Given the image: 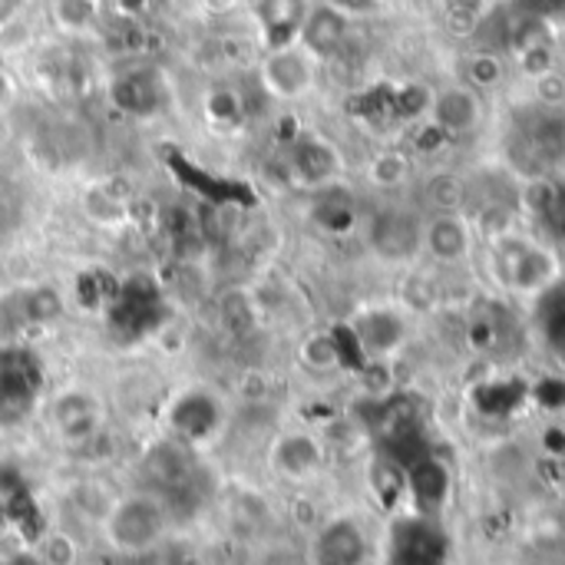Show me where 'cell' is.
<instances>
[{
  "instance_id": "obj_21",
  "label": "cell",
  "mask_w": 565,
  "mask_h": 565,
  "mask_svg": "<svg viewBox=\"0 0 565 565\" xmlns=\"http://www.w3.org/2000/svg\"><path fill=\"white\" fill-rule=\"evenodd\" d=\"M424 205L430 209V215L440 212H463V179L454 172H437L424 182Z\"/></svg>"
},
{
  "instance_id": "obj_27",
  "label": "cell",
  "mask_w": 565,
  "mask_h": 565,
  "mask_svg": "<svg viewBox=\"0 0 565 565\" xmlns=\"http://www.w3.org/2000/svg\"><path fill=\"white\" fill-rule=\"evenodd\" d=\"M26 500H30V493H26L23 480L17 473H10L7 467H0V516L10 520V516L23 513Z\"/></svg>"
},
{
  "instance_id": "obj_18",
  "label": "cell",
  "mask_w": 565,
  "mask_h": 565,
  "mask_svg": "<svg viewBox=\"0 0 565 565\" xmlns=\"http://www.w3.org/2000/svg\"><path fill=\"white\" fill-rule=\"evenodd\" d=\"M258 23L265 33L268 50L271 46H285L298 40L301 20H305V3L301 0H258Z\"/></svg>"
},
{
  "instance_id": "obj_24",
  "label": "cell",
  "mask_w": 565,
  "mask_h": 565,
  "mask_svg": "<svg viewBox=\"0 0 565 565\" xmlns=\"http://www.w3.org/2000/svg\"><path fill=\"white\" fill-rule=\"evenodd\" d=\"M242 113H245V99H242L235 89L215 86V89L205 93V116H209V122H215V126H232V122L242 119Z\"/></svg>"
},
{
  "instance_id": "obj_3",
  "label": "cell",
  "mask_w": 565,
  "mask_h": 565,
  "mask_svg": "<svg viewBox=\"0 0 565 565\" xmlns=\"http://www.w3.org/2000/svg\"><path fill=\"white\" fill-rule=\"evenodd\" d=\"M367 248L387 265H407L424 255V215L404 205H381L364 225Z\"/></svg>"
},
{
  "instance_id": "obj_17",
  "label": "cell",
  "mask_w": 565,
  "mask_h": 565,
  "mask_svg": "<svg viewBox=\"0 0 565 565\" xmlns=\"http://www.w3.org/2000/svg\"><path fill=\"white\" fill-rule=\"evenodd\" d=\"M113 103L132 116H149L162 106V83L152 70H129L113 83Z\"/></svg>"
},
{
  "instance_id": "obj_9",
  "label": "cell",
  "mask_w": 565,
  "mask_h": 565,
  "mask_svg": "<svg viewBox=\"0 0 565 565\" xmlns=\"http://www.w3.org/2000/svg\"><path fill=\"white\" fill-rule=\"evenodd\" d=\"M341 172H344V159L341 152L321 139V136H298L288 149V175L295 185H305V189H328V185H338L341 182Z\"/></svg>"
},
{
  "instance_id": "obj_29",
  "label": "cell",
  "mask_w": 565,
  "mask_h": 565,
  "mask_svg": "<svg viewBox=\"0 0 565 565\" xmlns=\"http://www.w3.org/2000/svg\"><path fill=\"white\" fill-rule=\"evenodd\" d=\"M109 3H113V10H116L122 20H136V23H139V20L152 10L156 0H109Z\"/></svg>"
},
{
  "instance_id": "obj_12",
  "label": "cell",
  "mask_w": 565,
  "mask_h": 565,
  "mask_svg": "<svg viewBox=\"0 0 565 565\" xmlns=\"http://www.w3.org/2000/svg\"><path fill=\"white\" fill-rule=\"evenodd\" d=\"M99 424H103V411H99V401L83 391V387H70L63 394L53 397V407H50V427L60 434V440L66 444H86L99 434Z\"/></svg>"
},
{
  "instance_id": "obj_4",
  "label": "cell",
  "mask_w": 565,
  "mask_h": 565,
  "mask_svg": "<svg viewBox=\"0 0 565 565\" xmlns=\"http://www.w3.org/2000/svg\"><path fill=\"white\" fill-rule=\"evenodd\" d=\"M258 83L275 99H285V103L301 99L318 83V60L298 40L295 43H285V46H271L262 56Z\"/></svg>"
},
{
  "instance_id": "obj_5",
  "label": "cell",
  "mask_w": 565,
  "mask_h": 565,
  "mask_svg": "<svg viewBox=\"0 0 565 565\" xmlns=\"http://www.w3.org/2000/svg\"><path fill=\"white\" fill-rule=\"evenodd\" d=\"M225 424V411L218 404V397L205 387H189L182 391L172 407H169V427L172 437L185 447H202L212 437H218Z\"/></svg>"
},
{
  "instance_id": "obj_13",
  "label": "cell",
  "mask_w": 565,
  "mask_h": 565,
  "mask_svg": "<svg viewBox=\"0 0 565 565\" xmlns=\"http://www.w3.org/2000/svg\"><path fill=\"white\" fill-rule=\"evenodd\" d=\"M351 33V17L344 7L338 3H315L305 10L301 30H298V43L321 63L328 56H334L344 40Z\"/></svg>"
},
{
  "instance_id": "obj_15",
  "label": "cell",
  "mask_w": 565,
  "mask_h": 565,
  "mask_svg": "<svg viewBox=\"0 0 565 565\" xmlns=\"http://www.w3.org/2000/svg\"><path fill=\"white\" fill-rule=\"evenodd\" d=\"M321 463H324V450L305 430L281 434L275 440V447H271V467L285 480H308V477H315L321 470Z\"/></svg>"
},
{
  "instance_id": "obj_14",
  "label": "cell",
  "mask_w": 565,
  "mask_h": 565,
  "mask_svg": "<svg viewBox=\"0 0 565 565\" xmlns=\"http://www.w3.org/2000/svg\"><path fill=\"white\" fill-rule=\"evenodd\" d=\"M367 536L354 520H331L315 540V565H364L367 563Z\"/></svg>"
},
{
  "instance_id": "obj_22",
  "label": "cell",
  "mask_w": 565,
  "mask_h": 565,
  "mask_svg": "<svg viewBox=\"0 0 565 565\" xmlns=\"http://www.w3.org/2000/svg\"><path fill=\"white\" fill-rule=\"evenodd\" d=\"M507 79V63L493 50H477L463 60V83L473 86L477 93L493 89Z\"/></svg>"
},
{
  "instance_id": "obj_20",
  "label": "cell",
  "mask_w": 565,
  "mask_h": 565,
  "mask_svg": "<svg viewBox=\"0 0 565 565\" xmlns=\"http://www.w3.org/2000/svg\"><path fill=\"white\" fill-rule=\"evenodd\" d=\"M103 0H50V20L63 33H89L99 26Z\"/></svg>"
},
{
  "instance_id": "obj_19",
  "label": "cell",
  "mask_w": 565,
  "mask_h": 565,
  "mask_svg": "<svg viewBox=\"0 0 565 565\" xmlns=\"http://www.w3.org/2000/svg\"><path fill=\"white\" fill-rule=\"evenodd\" d=\"M17 305H20V315H23V324H26V328L53 324V321H60L63 311H66L63 295H60L53 285H30V288L17 291Z\"/></svg>"
},
{
  "instance_id": "obj_16",
  "label": "cell",
  "mask_w": 565,
  "mask_h": 565,
  "mask_svg": "<svg viewBox=\"0 0 565 565\" xmlns=\"http://www.w3.org/2000/svg\"><path fill=\"white\" fill-rule=\"evenodd\" d=\"M401 338H404V318L387 308H367L361 318H354V341L374 358L391 354L401 344Z\"/></svg>"
},
{
  "instance_id": "obj_25",
  "label": "cell",
  "mask_w": 565,
  "mask_h": 565,
  "mask_svg": "<svg viewBox=\"0 0 565 565\" xmlns=\"http://www.w3.org/2000/svg\"><path fill=\"white\" fill-rule=\"evenodd\" d=\"M106 278L99 275V271H86V275H76V301L86 308V311H109V305H113V298H116V285L113 288H106L103 285Z\"/></svg>"
},
{
  "instance_id": "obj_8",
  "label": "cell",
  "mask_w": 565,
  "mask_h": 565,
  "mask_svg": "<svg viewBox=\"0 0 565 565\" xmlns=\"http://www.w3.org/2000/svg\"><path fill=\"white\" fill-rule=\"evenodd\" d=\"M477 232L463 212H440L424 218V255L437 268H457L470 262Z\"/></svg>"
},
{
  "instance_id": "obj_28",
  "label": "cell",
  "mask_w": 565,
  "mask_h": 565,
  "mask_svg": "<svg viewBox=\"0 0 565 565\" xmlns=\"http://www.w3.org/2000/svg\"><path fill=\"white\" fill-rule=\"evenodd\" d=\"M536 86H533V93H536V103L543 106V109H550V113H559L565 106V76L559 70H550V73H543V76H536L533 79Z\"/></svg>"
},
{
  "instance_id": "obj_2",
  "label": "cell",
  "mask_w": 565,
  "mask_h": 565,
  "mask_svg": "<svg viewBox=\"0 0 565 565\" xmlns=\"http://www.w3.org/2000/svg\"><path fill=\"white\" fill-rule=\"evenodd\" d=\"M169 523H172L169 503L152 490H139L119 497L106 510L103 540L119 556H149L169 536Z\"/></svg>"
},
{
  "instance_id": "obj_11",
  "label": "cell",
  "mask_w": 565,
  "mask_h": 565,
  "mask_svg": "<svg viewBox=\"0 0 565 565\" xmlns=\"http://www.w3.org/2000/svg\"><path fill=\"white\" fill-rule=\"evenodd\" d=\"M391 565H447V540L427 513L394 530Z\"/></svg>"
},
{
  "instance_id": "obj_1",
  "label": "cell",
  "mask_w": 565,
  "mask_h": 565,
  "mask_svg": "<svg viewBox=\"0 0 565 565\" xmlns=\"http://www.w3.org/2000/svg\"><path fill=\"white\" fill-rule=\"evenodd\" d=\"M487 245H490V275L510 295H523V298L546 295L563 275L556 252L516 228L490 238Z\"/></svg>"
},
{
  "instance_id": "obj_7",
  "label": "cell",
  "mask_w": 565,
  "mask_h": 565,
  "mask_svg": "<svg viewBox=\"0 0 565 565\" xmlns=\"http://www.w3.org/2000/svg\"><path fill=\"white\" fill-rule=\"evenodd\" d=\"M483 119V96L467 83L440 86L427 96V122L440 136H470Z\"/></svg>"
},
{
  "instance_id": "obj_10",
  "label": "cell",
  "mask_w": 565,
  "mask_h": 565,
  "mask_svg": "<svg viewBox=\"0 0 565 565\" xmlns=\"http://www.w3.org/2000/svg\"><path fill=\"white\" fill-rule=\"evenodd\" d=\"M142 470H146V480L152 487V493H159L166 503H172L175 493L189 490L195 473H199V463L192 457V447L179 444L175 437L172 440H162L156 444L146 460H142ZM172 510V507H169Z\"/></svg>"
},
{
  "instance_id": "obj_6",
  "label": "cell",
  "mask_w": 565,
  "mask_h": 565,
  "mask_svg": "<svg viewBox=\"0 0 565 565\" xmlns=\"http://www.w3.org/2000/svg\"><path fill=\"white\" fill-rule=\"evenodd\" d=\"M36 394H40L36 361L20 348L3 351V358H0V427L20 424L33 411Z\"/></svg>"
},
{
  "instance_id": "obj_23",
  "label": "cell",
  "mask_w": 565,
  "mask_h": 565,
  "mask_svg": "<svg viewBox=\"0 0 565 565\" xmlns=\"http://www.w3.org/2000/svg\"><path fill=\"white\" fill-rule=\"evenodd\" d=\"M371 182L381 189H401L411 182V159L404 152H381L371 169H367Z\"/></svg>"
},
{
  "instance_id": "obj_26",
  "label": "cell",
  "mask_w": 565,
  "mask_h": 565,
  "mask_svg": "<svg viewBox=\"0 0 565 565\" xmlns=\"http://www.w3.org/2000/svg\"><path fill=\"white\" fill-rule=\"evenodd\" d=\"M301 358H305V364L315 367V371H334V367L341 364V348H338L334 338L315 334V338H308V344L301 348Z\"/></svg>"
}]
</instances>
